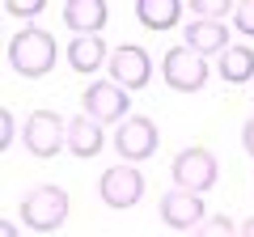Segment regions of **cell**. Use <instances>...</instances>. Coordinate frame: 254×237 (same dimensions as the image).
<instances>
[{
  "instance_id": "1",
  "label": "cell",
  "mask_w": 254,
  "mask_h": 237,
  "mask_svg": "<svg viewBox=\"0 0 254 237\" xmlns=\"http://www.w3.org/2000/svg\"><path fill=\"white\" fill-rule=\"evenodd\" d=\"M55 59H60V47L43 26H26L9 38V68L17 76H26V81L47 76L55 68Z\"/></svg>"
},
{
  "instance_id": "2",
  "label": "cell",
  "mask_w": 254,
  "mask_h": 237,
  "mask_svg": "<svg viewBox=\"0 0 254 237\" xmlns=\"http://www.w3.org/2000/svg\"><path fill=\"white\" fill-rule=\"evenodd\" d=\"M68 208H72L68 191L55 186V182H43V186H34V191L21 199V225L34 229V233H55V229L68 220Z\"/></svg>"
},
{
  "instance_id": "3",
  "label": "cell",
  "mask_w": 254,
  "mask_h": 237,
  "mask_svg": "<svg viewBox=\"0 0 254 237\" xmlns=\"http://www.w3.org/2000/svg\"><path fill=\"white\" fill-rule=\"evenodd\" d=\"M208 59H203L199 51H190L187 43L170 47V51L161 55V81L170 85V89L178 93H199L203 85H208Z\"/></svg>"
},
{
  "instance_id": "4",
  "label": "cell",
  "mask_w": 254,
  "mask_h": 237,
  "mask_svg": "<svg viewBox=\"0 0 254 237\" xmlns=\"http://www.w3.org/2000/svg\"><path fill=\"white\" fill-rule=\"evenodd\" d=\"M21 144L30 157H60V148H68V118H60L55 110H30L26 127H21Z\"/></svg>"
},
{
  "instance_id": "5",
  "label": "cell",
  "mask_w": 254,
  "mask_h": 237,
  "mask_svg": "<svg viewBox=\"0 0 254 237\" xmlns=\"http://www.w3.org/2000/svg\"><path fill=\"white\" fill-rule=\"evenodd\" d=\"M131 110V93L115 81H89L81 89V115H89L93 123H123Z\"/></svg>"
},
{
  "instance_id": "6",
  "label": "cell",
  "mask_w": 254,
  "mask_h": 237,
  "mask_svg": "<svg viewBox=\"0 0 254 237\" xmlns=\"http://www.w3.org/2000/svg\"><path fill=\"white\" fill-rule=\"evenodd\" d=\"M170 174H174V186H178V191L203 195V191H212V186H216L220 165H216V157H212L208 148H182V153L174 157Z\"/></svg>"
},
{
  "instance_id": "7",
  "label": "cell",
  "mask_w": 254,
  "mask_h": 237,
  "mask_svg": "<svg viewBox=\"0 0 254 237\" xmlns=\"http://www.w3.org/2000/svg\"><path fill=\"white\" fill-rule=\"evenodd\" d=\"M98 195H102V203H106V208H115V212L136 208V203L144 199V174H140L136 165L119 161V165H110V170H102Z\"/></svg>"
},
{
  "instance_id": "8",
  "label": "cell",
  "mask_w": 254,
  "mask_h": 237,
  "mask_svg": "<svg viewBox=\"0 0 254 237\" xmlns=\"http://www.w3.org/2000/svg\"><path fill=\"white\" fill-rule=\"evenodd\" d=\"M157 144H161V131H157V123L144 118V115H131V118H123V123L115 127V153L123 157L127 165L153 157Z\"/></svg>"
},
{
  "instance_id": "9",
  "label": "cell",
  "mask_w": 254,
  "mask_h": 237,
  "mask_svg": "<svg viewBox=\"0 0 254 237\" xmlns=\"http://www.w3.org/2000/svg\"><path fill=\"white\" fill-rule=\"evenodd\" d=\"M106 68H110V81L123 85L127 93H131V89H144V85L153 81V55H148L144 47H136V43L115 47Z\"/></svg>"
},
{
  "instance_id": "10",
  "label": "cell",
  "mask_w": 254,
  "mask_h": 237,
  "mask_svg": "<svg viewBox=\"0 0 254 237\" xmlns=\"http://www.w3.org/2000/svg\"><path fill=\"white\" fill-rule=\"evenodd\" d=\"M161 220L170 229H199L208 220L203 212V195H190V191H165L161 195Z\"/></svg>"
},
{
  "instance_id": "11",
  "label": "cell",
  "mask_w": 254,
  "mask_h": 237,
  "mask_svg": "<svg viewBox=\"0 0 254 237\" xmlns=\"http://www.w3.org/2000/svg\"><path fill=\"white\" fill-rule=\"evenodd\" d=\"M110 9L106 0H64V26L76 34H102V26H106Z\"/></svg>"
},
{
  "instance_id": "12",
  "label": "cell",
  "mask_w": 254,
  "mask_h": 237,
  "mask_svg": "<svg viewBox=\"0 0 254 237\" xmlns=\"http://www.w3.org/2000/svg\"><path fill=\"white\" fill-rule=\"evenodd\" d=\"M64 55H68V68L81 72V76H93L102 64H110V51H106V43H102V34H76Z\"/></svg>"
},
{
  "instance_id": "13",
  "label": "cell",
  "mask_w": 254,
  "mask_h": 237,
  "mask_svg": "<svg viewBox=\"0 0 254 237\" xmlns=\"http://www.w3.org/2000/svg\"><path fill=\"white\" fill-rule=\"evenodd\" d=\"M102 144H106L102 123H93L89 115H72V118H68V153H72V157L89 161V157L102 153Z\"/></svg>"
},
{
  "instance_id": "14",
  "label": "cell",
  "mask_w": 254,
  "mask_h": 237,
  "mask_svg": "<svg viewBox=\"0 0 254 237\" xmlns=\"http://www.w3.org/2000/svg\"><path fill=\"white\" fill-rule=\"evenodd\" d=\"M187 47L190 51H199L203 59L208 55H225L229 51V26L225 21H187Z\"/></svg>"
},
{
  "instance_id": "15",
  "label": "cell",
  "mask_w": 254,
  "mask_h": 237,
  "mask_svg": "<svg viewBox=\"0 0 254 237\" xmlns=\"http://www.w3.org/2000/svg\"><path fill=\"white\" fill-rule=\"evenodd\" d=\"M178 17H182V4L178 0H136V21L144 30H174L178 26Z\"/></svg>"
},
{
  "instance_id": "16",
  "label": "cell",
  "mask_w": 254,
  "mask_h": 237,
  "mask_svg": "<svg viewBox=\"0 0 254 237\" xmlns=\"http://www.w3.org/2000/svg\"><path fill=\"white\" fill-rule=\"evenodd\" d=\"M216 72H220V81H229V85L254 81V51L250 47H229L225 55H216Z\"/></svg>"
},
{
  "instance_id": "17",
  "label": "cell",
  "mask_w": 254,
  "mask_h": 237,
  "mask_svg": "<svg viewBox=\"0 0 254 237\" xmlns=\"http://www.w3.org/2000/svg\"><path fill=\"white\" fill-rule=\"evenodd\" d=\"M190 13L199 21H220V17H233V4L229 0H190Z\"/></svg>"
},
{
  "instance_id": "18",
  "label": "cell",
  "mask_w": 254,
  "mask_h": 237,
  "mask_svg": "<svg viewBox=\"0 0 254 237\" xmlns=\"http://www.w3.org/2000/svg\"><path fill=\"white\" fill-rule=\"evenodd\" d=\"M195 237H237V229H233V220H229L225 212H216V216H208L195 229Z\"/></svg>"
},
{
  "instance_id": "19",
  "label": "cell",
  "mask_w": 254,
  "mask_h": 237,
  "mask_svg": "<svg viewBox=\"0 0 254 237\" xmlns=\"http://www.w3.org/2000/svg\"><path fill=\"white\" fill-rule=\"evenodd\" d=\"M233 30L246 38H254V0H237L233 4Z\"/></svg>"
},
{
  "instance_id": "20",
  "label": "cell",
  "mask_w": 254,
  "mask_h": 237,
  "mask_svg": "<svg viewBox=\"0 0 254 237\" xmlns=\"http://www.w3.org/2000/svg\"><path fill=\"white\" fill-rule=\"evenodd\" d=\"M4 9H9L13 17H38V13L47 9V0H9Z\"/></svg>"
},
{
  "instance_id": "21",
  "label": "cell",
  "mask_w": 254,
  "mask_h": 237,
  "mask_svg": "<svg viewBox=\"0 0 254 237\" xmlns=\"http://www.w3.org/2000/svg\"><path fill=\"white\" fill-rule=\"evenodd\" d=\"M13 136H17V118L4 110V115H0V148H9V144H13Z\"/></svg>"
},
{
  "instance_id": "22",
  "label": "cell",
  "mask_w": 254,
  "mask_h": 237,
  "mask_svg": "<svg viewBox=\"0 0 254 237\" xmlns=\"http://www.w3.org/2000/svg\"><path fill=\"white\" fill-rule=\"evenodd\" d=\"M242 148H246V153L254 157V115H250V118L242 123Z\"/></svg>"
},
{
  "instance_id": "23",
  "label": "cell",
  "mask_w": 254,
  "mask_h": 237,
  "mask_svg": "<svg viewBox=\"0 0 254 237\" xmlns=\"http://www.w3.org/2000/svg\"><path fill=\"white\" fill-rule=\"evenodd\" d=\"M237 237H254V216L242 220V229H237Z\"/></svg>"
},
{
  "instance_id": "24",
  "label": "cell",
  "mask_w": 254,
  "mask_h": 237,
  "mask_svg": "<svg viewBox=\"0 0 254 237\" xmlns=\"http://www.w3.org/2000/svg\"><path fill=\"white\" fill-rule=\"evenodd\" d=\"M0 237H17V225H9V220H0Z\"/></svg>"
}]
</instances>
